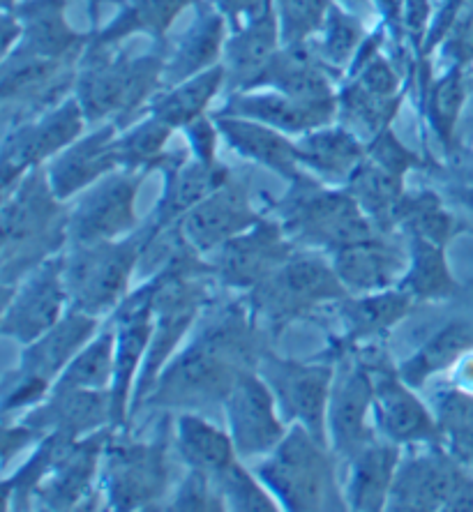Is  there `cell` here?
Segmentation results:
<instances>
[{
  "mask_svg": "<svg viewBox=\"0 0 473 512\" xmlns=\"http://www.w3.org/2000/svg\"><path fill=\"white\" fill-rule=\"evenodd\" d=\"M84 118L81 107L74 100L65 102L54 114H49L35 125H28L5 141V190H10L12 178L19 176L33 164H40L44 157L54 155L56 150L65 148L79 137Z\"/></svg>",
  "mask_w": 473,
  "mask_h": 512,
  "instance_id": "20",
  "label": "cell"
},
{
  "mask_svg": "<svg viewBox=\"0 0 473 512\" xmlns=\"http://www.w3.org/2000/svg\"><path fill=\"white\" fill-rule=\"evenodd\" d=\"M374 220L351 192H328L300 176L282 203V229L291 240L340 250L374 236Z\"/></svg>",
  "mask_w": 473,
  "mask_h": 512,
  "instance_id": "4",
  "label": "cell"
},
{
  "mask_svg": "<svg viewBox=\"0 0 473 512\" xmlns=\"http://www.w3.org/2000/svg\"><path fill=\"white\" fill-rule=\"evenodd\" d=\"M217 489H220L224 503L234 510H254V512H270L277 510L273 499L259 487L250 473L240 464H229L227 469L217 473L213 478Z\"/></svg>",
  "mask_w": 473,
  "mask_h": 512,
  "instance_id": "44",
  "label": "cell"
},
{
  "mask_svg": "<svg viewBox=\"0 0 473 512\" xmlns=\"http://www.w3.org/2000/svg\"><path fill=\"white\" fill-rule=\"evenodd\" d=\"M407 12H409V26L418 30L427 19V0H409Z\"/></svg>",
  "mask_w": 473,
  "mask_h": 512,
  "instance_id": "56",
  "label": "cell"
},
{
  "mask_svg": "<svg viewBox=\"0 0 473 512\" xmlns=\"http://www.w3.org/2000/svg\"><path fill=\"white\" fill-rule=\"evenodd\" d=\"M349 3H354V5H363L365 0H349Z\"/></svg>",
  "mask_w": 473,
  "mask_h": 512,
  "instance_id": "59",
  "label": "cell"
},
{
  "mask_svg": "<svg viewBox=\"0 0 473 512\" xmlns=\"http://www.w3.org/2000/svg\"><path fill=\"white\" fill-rule=\"evenodd\" d=\"M70 298L65 284V259H49L33 270L5 303L3 335L21 344L35 342L63 319V305Z\"/></svg>",
  "mask_w": 473,
  "mask_h": 512,
  "instance_id": "8",
  "label": "cell"
},
{
  "mask_svg": "<svg viewBox=\"0 0 473 512\" xmlns=\"http://www.w3.org/2000/svg\"><path fill=\"white\" fill-rule=\"evenodd\" d=\"M464 97H467V81H464L460 67L448 72L432 90L430 118L434 130L439 132V137L446 143L453 137L457 118H460V111L464 107Z\"/></svg>",
  "mask_w": 473,
  "mask_h": 512,
  "instance_id": "45",
  "label": "cell"
},
{
  "mask_svg": "<svg viewBox=\"0 0 473 512\" xmlns=\"http://www.w3.org/2000/svg\"><path fill=\"white\" fill-rule=\"evenodd\" d=\"M58 3H35L26 12L28 17V30H26V51L33 54L49 56V58H63L70 54L77 44V37L70 28L65 26L63 17H60Z\"/></svg>",
  "mask_w": 473,
  "mask_h": 512,
  "instance_id": "40",
  "label": "cell"
},
{
  "mask_svg": "<svg viewBox=\"0 0 473 512\" xmlns=\"http://www.w3.org/2000/svg\"><path fill=\"white\" fill-rule=\"evenodd\" d=\"M169 132L171 125L155 116L148 123L139 125L137 130L118 141L120 164L130 169H150L155 162L162 160V148L169 139Z\"/></svg>",
  "mask_w": 473,
  "mask_h": 512,
  "instance_id": "43",
  "label": "cell"
},
{
  "mask_svg": "<svg viewBox=\"0 0 473 512\" xmlns=\"http://www.w3.org/2000/svg\"><path fill=\"white\" fill-rule=\"evenodd\" d=\"M280 10L284 40L300 44L328 19L330 5L328 0H280Z\"/></svg>",
  "mask_w": 473,
  "mask_h": 512,
  "instance_id": "46",
  "label": "cell"
},
{
  "mask_svg": "<svg viewBox=\"0 0 473 512\" xmlns=\"http://www.w3.org/2000/svg\"><path fill=\"white\" fill-rule=\"evenodd\" d=\"M174 510H222L224 499L215 480L201 471H192L176 496Z\"/></svg>",
  "mask_w": 473,
  "mask_h": 512,
  "instance_id": "48",
  "label": "cell"
},
{
  "mask_svg": "<svg viewBox=\"0 0 473 512\" xmlns=\"http://www.w3.org/2000/svg\"><path fill=\"white\" fill-rule=\"evenodd\" d=\"M104 434L86 441L63 439L54 455L49 471L44 473L33 494L44 508L65 510L74 508L88 492L93 480L97 457L102 453Z\"/></svg>",
  "mask_w": 473,
  "mask_h": 512,
  "instance_id": "19",
  "label": "cell"
},
{
  "mask_svg": "<svg viewBox=\"0 0 473 512\" xmlns=\"http://www.w3.org/2000/svg\"><path fill=\"white\" fill-rule=\"evenodd\" d=\"M231 439L243 457L266 455L284 441V427L275 413V393L264 379L247 372L227 397Z\"/></svg>",
  "mask_w": 473,
  "mask_h": 512,
  "instance_id": "13",
  "label": "cell"
},
{
  "mask_svg": "<svg viewBox=\"0 0 473 512\" xmlns=\"http://www.w3.org/2000/svg\"><path fill=\"white\" fill-rule=\"evenodd\" d=\"M114 423L111 390H51V399L28 413L24 423L33 434H58L77 441L81 434Z\"/></svg>",
  "mask_w": 473,
  "mask_h": 512,
  "instance_id": "16",
  "label": "cell"
},
{
  "mask_svg": "<svg viewBox=\"0 0 473 512\" xmlns=\"http://www.w3.org/2000/svg\"><path fill=\"white\" fill-rule=\"evenodd\" d=\"M222 35L224 28L217 17H206L204 21H199V26L180 44L174 63L169 67V77L185 79L208 67L220 54Z\"/></svg>",
  "mask_w": 473,
  "mask_h": 512,
  "instance_id": "42",
  "label": "cell"
},
{
  "mask_svg": "<svg viewBox=\"0 0 473 512\" xmlns=\"http://www.w3.org/2000/svg\"><path fill=\"white\" fill-rule=\"evenodd\" d=\"M259 222L261 217L254 213L245 185L227 180L213 194H208L199 206L185 213L178 224V233L190 250L204 254L229 243L231 238L240 236Z\"/></svg>",
  "mask_w": 473,
  "mask_h": 512,
  "instance_id": "10",
  "label": "cell"
},
{
  "mask_svg": "<svg viewBox=\"0 0 473 512\" xmlns=\"http://www.w3.org/2000/svg\"><path fill=\"white\" fill-rule=\"evenodd\" d=\"M404 190L402 173L386 169L384 164L374 162H360L356 171L349 178V192L360 208L372 217L374 222L393 224L395 210L400 206Z\"/></svg>",
  "mask_w": 473,
  "mask_h": 512,
  "instance_id": "32",
  "label": "cell"
},
{
  "mask_svg": "<svg viewBox=\"0 0 473 512\" xmlns=\"http://www.w3.org/2000/svg\"><path fill=\"white\" fill-rule=\"evenodd\" d=\"M473 351V321H450L420 349L414 358L402 365V379L409 386H423L432 374L448 370L450 365Z\"/></svg>",
  "mask_w": 473,
  "mask_h": 512,
  "instance_id": "31",
  "label": "cell"
},
{
  "mask_svg": "<svg viewBox=\"0 0 473 512\" xmlns=\"http://www.w3.org/2000/svg\"><path fill=\"white\" fill-rule=\"evenodd\" d=\"M70 217L60 208L49 178L30 173L3 208V277L12 284L35 270L67 238Z\"/></svg>",
  "mask_w": 473,
  "mask_h": 512,
  "instance_id": "2",
  "label": "cell"
},
{
  "mask_svg": "<svg viewBox=\"0 0 473 512\" xmlns=\"http://www.w3.org/2000/svg\"><path fill=\"white\" fill-rule=\"evenodd\" d=\"M224 79L222 67H213L204 74H197V77L187 81V84L178 86L174 93H169L164 100L155 104L153 114L155 118L164 120V123L171 127L178 125H190L192 120L201 116V111L206 109V104L213 100Z\"/></svg>",
  "mask_w": 473,
  "mask_h": 512,
  "instance_id": "38",
  "label": "cell"
},
{
  "mask_svg": "<svg viewBox=\"0 0 473 512\" xmlns=\"http://www.w3.org/2000/svg\"><path fill=\"white\" fill-rule=\"evenodd\" d=\"M370 157L374 162L384 164L386 169L402 173V176H404V171H409L411 167H416L418 164L416 155L411 153V150L404 148L402 143L386 130L379 132L377 139H374L372 148H370Z\"/></svg>",
  "mask_w": 473,
  "mask_h": 512,
  "instance_id": "50",
  "label": "cell"
},
{
  "mask_svg": "<svg viewBox=\"0 0 473 512\" xmlns=\"http://www.w3.org/2000/svg\"><path fill=\"white\" fill-rule=\"evenodd\" d=\"M374 381V409L379 423L390 439L397 443L437 441L439 425L434 423L420 399L404 386L400 374L377 372Z\"/></svg>",
  "mask_w": 473,
  "mask_h": 512,
  "instance_id": "23",
  "label": "cell"
},
{
  "mask_svg": "<svg viewBox=\"0 0 473 512\" xmlns=\"http://www.w3.org/2000/svg\"><path fill=\"white\" fill-rule=\"evenodd\" d=\"M141 176L116 173L104 178L90 190L70 215L67 236L74 245L114 240L134 227V201Z\"/></svg>",
  "mask_w": 473,
  "mask_h": 512,
  "instance_id": "12",
  "label": "cell"
},
{
  "mask_svg": "<svg viewBox=\"0 0 473 512\" xmlns=\"http://www.w3.org/2000/svg\"><path fill=\"white\" fill-rule=\"evenodd\" d=\"M187 3L192 0H137L132 12V28L141 26L153 33H162Z\"/></svg>",
  "mask_w": 473,
  "mask_h": 512,
  "instance_id": "49",
  "label": "cell"
},
{
  "mask_svg": "<svg viewBox=\"0 0 473 512\" xmlns=\"http://www.w3.org/2000/svg\"><path fill=\"white\" fill-rule=\"evenodd\" d=\"M229 180L227 169L215 167V162H194L187 169H180L174 173L171 183L164 194V201L160 210H157V224L155 231L183 220L185 213H190L194 206H199L208 194H213L217 187Z\"/></svg>",
  "mask_w": 473,
  "mask_h": 512,
  "instance_id": "30",
  "label": "cell"
},
{
  "mask_svg": "<svg viewBox=\"0 0 473 512\" xmlns=\"http://www.w3.org/2000/svg\"><path fill=\"white\" fill-rule=\"evenodd\" d=\"M268 0H222V7L231 17H243V14H264L268 10Z\"/></svg>",
  "mask_w": 473,
  "mask_h": 512,
  "instance_id": "54",
  "label": "cell"
},
{
  "mask_svg": "<svg viewBox=\"0 0 473 512\" xmlns=\"http://www.w3.org/2000/svg\"><path fill=\"white\" fill-rule=\"evenodd\" d=\"M291 256H294V250H291V240L282 224L261 220L220 247L217 277L236 289H254Z\"/></svg>",
  "mask_w": 473,
  "mask_h": 512,
  "instance_id": "11",
  "label": "cell"
},
{
  "mask_svg": "<svg viewBox=\"0 0 473 512\" xmlns=\"http://www.w3.org/2000/svg\"><path fill=\"white\" fill-rule=\"evenodd\" d=\"M356 86L363 88L365 93L370 95L384 97V100H395L397 97V77L388 67V63H384L381 58L372 60V63L365 67V72L360 74Z\"/></svg>",
  "mask_w": 473,
  "mask_h": 512,
  "instance_id": "51",
  "label": "cell"
},
{
  "mask_svg": "<svg viewBox=\"0 0 473 512\" xmlns=\"http://www.w3.org/2000/svg\"><path fill=\"white\" fill-rule=\"evenodd\" d=\"M395 222H402L404 229H409L411 238H425L444 247L453 233V217L441 208L434 194L402 199L395 210Z\"/></svg>",
  "mask_w": 473,
  "mask_h": 512,
  "instance_id": "41",
  "label": "cell"
},
{
  "mask_svg": "<svg viewBox=\"0 0 473 512\" xmlns=\"http://www.w3.org/2000/svg\"><path fill=\"white\" fill-rule=\"evenodd\" d=\"M116 335L102 333L93 344L79 351L65 372L58 376L54 390H107L114 383Z\"/></svg>",
  "mask_w": 473,
  "mask_h": 512,
  "instance_id": "37",
  "label": "cell"
},
{
  "mask_svg": "<svg viewBox=\"0 0 473 512\" xmlns=\"http://www.w3.org/2000/svg\"><path fill=\"white\" fill-rule=\"evenodd\" d=\"M220 130L224 137L229 139L231 146L240 150L245 157H252L261 164H266L268 169H273L282 176L291 180H298L296 164L298 160V148L280 137V134L268 130L264 125L250 123V120H234V118H222Z\"/></svg>",
  "mask_w": 473,
  "mask_h": 512,
  "instance_id": "27",
  "label": "cell"
},
{
  "mask_svg": "<svg viewBox=\"0 0 473 512\" xmlns=\"http://www.w3.org/2000/svg\"><path fill=\"white\" fill-rule=\"evenodd\" d=\"M95 328V316L74 307L54 328L28 344L17 374L51 386V381H56L65 372V367L72 363L74 356L81 351V346L95 333Z\"/></svg>",
  "mask_w": 473,
  "mask_h": 512,
  "instance_id": "22",
  "label": "cell"
},
{
  "mask_svg": "<svg viewBox=\"0 0 473 512\" xmlns=\"http://www.w3.org/2000/svg\"><path fill=\"white\" fill-rule=\"evenodd\" d=\"M178 448L192 471L215 478L217 473L234 464V439L208 420L185 413L178 418Z\"/></svg>",
  "mask_w": 473,
  "mask_h": 512,
  "instance_id": "29",
  "label": "cell"
},
{
  "mask_svg": "<svg viewBox=\"0 0 473 512\" xmlns=\"http://www.w3.org/2000/svg\"><path fill=\"white\" fill-rule=\"evenodd\" d=\"M273 81L280 93L294 97L298 102L317 104V107H335L333 90L321 74L319 65L314 63L307 49L300 44H289L287 51L277 54L273 63L261 74L259 84Z\"/></svg>",
  "mask_w": 473,
  "mask_h": 512,
  "instance_id": "25",
  "label": "cell"
},
{
  "mask_svg": "<svg viewBox=\"0 0 473 512\" xmlns=\"http://www.w3.org/2000/svg\"><path fill=\"white\" fill-rule=\"evenodd\" d=\"M277 56V24L266 10L229 44V77L238 86L259 84L261 74Z\"/></svg>",
  "mask_w": 473,
  "mask_h": 512,
  "instance_id": "28",
  "label": "cell"
},
{
  "mask_svg": "<svg viewBox=\"0 0 473 512\" xmlns=\"http://www.w3.org/2000/svg\"><path fill=\"white\" fill-rule=\"evenodd\" d=\"M190 139L197 148L199 160L213 162V150H215V130L210 127L206 120H192L190 123Z\"/></svg>",
  "mask_w": 473,
  "mask_h": 512,
  "instance_id": "53",
  "label": "cell"
},
{
  "mask_svg": "<svg viewBox=\"0 0 473 512\" xmlns=\"http://www.w3.org/2000/svg\"><path fill=\"white\" fill-rule=\"evenodd\" d=\"M360 42V26L347 14L330 10L328 14V35L324 44V54L335 65H344L354 56V49Z\"/></svg>",
  "mask_w": 473,
  "mask_h": 512,
  "instance_id": "47",
  "label": "cell"
},
{
  "mask_svg": "<svg viewBox=\"0 0 473 512\" xmlns=\"http://www.w3.org/2000/svg\"><path fill=\"white\" fill-rule=\"evenodd\" d=\"M460 462L448 455L434 453L411 459L395 473L388 494L390 510H437L448 508L457 489L467 480Z\"/></svg>",
  "mask_w": 473,
  "mask_h": 512,
  "instance_id": "15",
  "label": "cell"
},
{
  "mask_svg": "<svg viewBox=\"0 0 473 512\" xmlns=\"http://www.w3.org/2000/svg\"><path fill=\"white\" fill-rule=\"evenodd\" d=\"M333 268L349 293H379L407 275L409 259L397 245L370 236L335 250Z\"/></svg>",
  "mask_w": 473,
  "mask_h": 512,
  "instance_id": "21",
  "label": "cell"
},
{
  "mask_svg": "<svg viewBox=\"0 0 473 512\" xmlns=\"http://www.w3.org/2000/svg\"><path fill=\"white\" fill-rule=\"evenodd\" d=\"M437 425L453 459L473 466V393L460 388L441 395Z\"/></svg>",
  "mask_w": 473,
  "mask_h": 512,
  "instance_id": "39",
  "label": "cell"
},
{
  "mask_svg": "<svg viewBox=\"0 0 473 512\" xmlns=\"http://www.w3.org/2000/svg\"><path fill=\"white\" fill-rule=\"evenodd\" d=\"M109 503L116 510L150 508L169 483V459L162 443L109 446Z\"/></svg>",
  "mask_w": 473,
  "mask_h": 512,
  "instance_id": "9",
  "label": "cell"
},
{
  "mask_svg": "<svg viewBox=\"0 0 473 512\" xmlns=\"http://www.w3.org/2000/svg\"><path fill=\"white\" fill-rule=\"evenodd\" d=\"M411 303H414V296L409 291H379L365 298L347 300L342 312L349 323V335L360 340V337L384 333L409 314Z\"/></svg>",
  "mask_w": 473,
  "mask_h": 512,
  "instance_id": "34",
  "label": "cell"
},
{
  "mask_svg": "<svg viewBox=\"0 0 473 512\" xmlns=\"http://www.w3.org/2000/svg\"><path fill=\"white\" fill-rule=\"evenodd\" d=\"M238 114L259 118L261 123L273 125L277 130L305 132L324 125L333 116L335 107H317V104L298 102L289 95H259L236 100L234 107Z\"/></svg>",
  "mask_w": 473,
  "mask_h": 512,
  "instance_id": "33",
  "label": "cell"
},
{
  "mask_svg": "<svg viewBox=\"0 0 473 512\" xmlns=\"http://www.w3.org/2000/svg\"><path fill=\"white\" fill-rule=\"evenodd\" d=\"M347 289L335 268L317 256H291L273 275L252 289L254 314L273 328L298 319L328 300H344Z\"/></svg>",
  "mask_w": 473,
  "mask_h": 512,
  "instance_id": "6",
  "label": "cell"
},
{
  "mask_svg": "<svg viewBox=\"0 0 473 512\" xmlns=\"http://www.w3.org/2000/svg\"><path fill=\"white\" fill-rule=\"evenodd\" d=\"M153 293L150 284L132 298H127L116 314V370L111 383L114 397V423H120L130 399V381L141 358L146 356L150 337H153Z\"/></svg>",
  "mask_w": 473,
  "mask_h": 512,
  "instance_id": "18",
  "label": "cell"
},
{
  "mask_svg": "<svg viewBox=\"0 0 473 512\" xmlns=\"http://www.w3.org/2000/svg\"><path fill=\"white\" fill-rule=\"evenodd\" d=\"M402 289L414 298H448L457 284L450 275L444 245L425 238H411V261Z\"/></svg>",
  "mask_w": 473,
  "mask_h": 512,
  "instance_id": "36",
  "label": "cell"
},
{
  "mask_svg": "<svg viewBox=\"0 0 473 512\" xmlns=\"http://www.w3.org/2000/svg\"><path fill=\"white\" fill-rule=\"evenodd\" d=\"M457 383H460L462 390H469V393H473V356H467V360L462 363Z\"/></svg>",
  "mask_w": 473,
  "mask_h": 512,
  "instance_id": "57",
  "label": "cell"
},
{
  "mask_svg": "<svg viewBox=\"0 0 473 512\" xmlns=\"http://www.w3.org/2000/svg\"><path fill=\"white\" fill-rule=\"evenodd\" d=\"M374 406L372 374L356 367L344 372L330 393L328 404V432L340 455L354 459L360 450L372 443V432L367 416Z\"/></svg>",
  "mask_w": 473,
  "mask_h": 512,
  "instance_id": "17",
  "label": "cell"
},
{
  "mask_svg": "<svg viewBox=\"0 0 473 512\" xmlns=\"http://www.w3.org/2000/svg\"><path fill=\"white\" fill-rule=\"evenodd\" d=\"M363 157L360 143L344 130H328L305 137L298 146V160L328 178H351Z\"/></svg>",
  "mask_w": 473,
  "mask_h": 512,
  "instance_id": "35",
  "label": "cell"
},
{
  "mask_svg": "<svg viewBox=\"0 0 473 512\" xmlns=\"http://www.w3.org/2000/svg\"><path fill=\"white\" fill-rule=\"evenodd\" d=\"M160 63L155 58L125 60V63H97L79 84L81 109L90 118H102L111 111L132 109L153 90Z\"/></svg>",
  "mask_w": 473,
  "mask_h": 512,
  "instance_id": "14",
  "label": "cell"
},
{
  "mask_svg": "<svg viewBox=\"0 0 473 512\" xmlns=\"http://www.w3.org/2000/svg\"><path fill=\"white\" fill-rule=\"evenodd\" d=\"M116 164H120L118 141L114 139V130L107 127V130L97 132L93 137L77 143V146L60 157L49 173L51 190L63 201L72 197L74 192L95 183V180H100Z\"/></svg>",
  "mask_w": 473,
  "mask_h": 512,
  "instance_id": "24",
  "label": "cell"
},
{
  "mask_svg": "<svg viewBox=\"0 0 473 512\" xmlns=\"http://www.w3.org/2000/svg\"><path fill=\"white\" fill-rule=\"evenodd\" d=\"M148 238V231H139L120 243L97 240L74 245L65 259V284L74 307L93 316L111 310L123 298Z\"/></svg>",
  "mask_w": 473,
  "mask_h": 512,
  "instance_id": "5",
  "label": "cell"
},
{
  "mask_svg": "<svg viewBox=\"0 0 473 512\" xmlns=\"http://www.w3.org/2000/svg\"><path fill=\"white\" fill-rule=\"evenodd\" d=\"M395 446L388 443H370L351 459L349 503L356 510H381L388 503L390 487L397 473Z\"/></svg>",
  "mask_w": 473,
  "mask_h": 512,
  "instance_id": "26",
  "label": "cell"
},
{
  "mask_svg": "<svg viewBox=\"0 0 473 512\" xmlns=\"http://www.w3.org/2000/svg\"><path fill=\"white\" fill-rule=\"evenodd\" d=\"M448 510H473V480L467 478L448 503Z\"/></svg>",
  "mask_w": 473,
  "mask_h": 512,
  "instance_id": "55",
  "label": "cell"
},
{
  "mask_svg": "<svg viewBox=\"0 0 473 512\" xmlns=\"http://www.w3.org/2000/svg\"><path fill=\"white\" fill-rule=\"evenodd\" d=\"M257 333L243 314L231 310L210 323L190 349L160 374L150 404L169 409H204L227 402L238 379L259 367Z\"/></svg>",
  "mask_w": 473,
  "mask_h": 512,
  "instance_id": "1",
  "label": "cell"
},
{
  "mask_svg": "<svg viewBox=\"0 0 473 512\" xmlns=\"http://www.w3.org/2000/svg\"><path fill=\"white\" fill-rule=\"evenodd\" d=\"M264 381L275 393L277 406L298 420L321 446H328V404L333 393V370L324 365H303L266 353L259 360Z\"/></svg>",
  "mask_w": 473,
  "mask_h": 512,
  "instance_id": "7",
  "label": "cell"
},
{
  "mask_svg": "<svg viewBox=\"0 0 473 512\" xmlns=\"http://www.w3.org/2000/svg\"><path fill=\"white\" fill-rule=\"evenodd\" d=\"M462 201L467 203L469 210H471V213H473V187H467V190L462 192Z\"/></svg>",
  "mask_w": 473,
  "mask_h": 512,
  "instance_id": "58",
  "label": "cell"
},
{
  "mask_svg": "<svg viewBox=\"0 0 473 512\" xmlns=\"http://www.w3.org/2000/svg\"><path fill=\"white\" fill-rule=\"evenodd\" d=\"M448 54L453 56L457 67L467 65L473 60V10H469L467 17L455 26L448 42Z\"/></svg>",
  "mask_w": 473,
  "mask_h": 512,
  "instance_id": "52",
  "label": "cell"
},
{
  "mask_svg": "<svg viewBox=\"0 0 473 512\" xmlns=\"http://www.w3.org/2000/svg\"><path fill=\"white\" fill-rule=\"evenodd\" d=\"M259 478L289 510H342L326 446L300 425L259 466Z\"/></svg>",
  "mask_w": 473,
  "mask_h": 512,
  "instance_id": "3",
  "label": "cell"
}]
</instances>
